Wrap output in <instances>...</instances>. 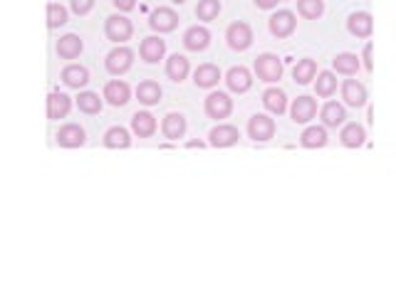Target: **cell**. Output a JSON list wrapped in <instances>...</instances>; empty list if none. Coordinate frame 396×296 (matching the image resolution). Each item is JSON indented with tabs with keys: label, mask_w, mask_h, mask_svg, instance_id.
I'll return each mask as SVG.
<instances>
[{
	"label": "cell",
	"mask_w": 396,
	"mask_h": 296,
	"mask_svg": "<svg viewBox=\"0 0 396 296\" xmlns=\"http://www.w3.org/2000/svg\"><path fill=\"white\" fill-rule=\"evenodd\" d=\"M253 72H255V77H258L260 82H265V84H275V82L283 79L285 65H283V60H280L278 55H273V52H263V55L255 57Z\"/></svg>",
	"instance_id": "1"
},
{
	"label": "cell",
	"mask_w": 396,
	"mask_h": 296,
	"mask_svg": "<svg viewBox=\"0 0 396 296\" xmlns=\"http://www.w3.org/2000/svg\"><path fill=\"white\" fill-rule=\"evenodd\" d=\"M104 35H107L109 42L114 45H124L127 40H132L134 35V25L124 13H114L104 20Z\"/></svg>",
	"instance_id": "2"
},
{
	"label": "cell",
	"mask_w": 396,
	"mask_h": 296,
	"mask_svg": "<svg viewBox=\"0 0 396 296\" xmlns=\"http://www.w3.org/2000/svg\"><path fill=\"white\" fill-rule=\"evenodd\" d=\"M132 65H134V50L132 47L117 45L107 57H104V70H107L112 77L127 75V72L132 70Z\"/></svg>",
	"instance_id": "3"
},
{
	"label": "cell",
	"mask_w": 396,
	"mask_h": 296,
	"mask_svg": "<svg viewBox=\"0 0 396 296\" xmlns=\"http://www.w3.org/2000/svg\"><path fill=\"white\" fill-rule=\"evenodd\" d=\"M204 111L209 119L214 121H223L233 114V99H230L225 91H211L204 101Z\"/></svg>",
	"instance_id": "4"
},
{
	"label": "cell",
	"mask_w": 396,
	"mask_h": 296,
	"mask_svg": "<svg viewBox=\"0 0 396 296\" xmlns=\"http://www.w3.org/2000/svg\"><path fill=\"white\" fill-rule=\"evenodd\" d=\"M295 27H297V15H295L292 11H287V8H283V11L273 13L268 20V30L273 37H278V40H285V37H290L295 32Z\"/></svg>",
	"instance_id": "5"
},
{
	"label": "cell",
	"mask_w": 396,
	"mask_h": 296,
	"mask_svg": "<svg viewBox=\"0 0 396 296\" xmlns=\"http://www.w3.org/2000/svg\"><path fill=\"white\" fill-rule=\"evenodd\" d=\"M225 42H228L230 50L245 52L250 45H253V27H250L248 22H243V20L230 22L228 30H225Z\"/></svg>",
	"instance_id": "6"
},
{
	"label": "cell",
	"mask_w": 396,
	"mask_h": 296,
	"mask_svg": "<svg viewBox=\"0 0 396 296\" xmlns=\"http://www.w3.org/2000/svg\"><path fill=\"white\" fill-rule=\"evenodd\" d=\"M248 139H253L255 143L275 139V121L268 114H253L248 119Z\"/></svg>",
	"instance_id": "7"
},
{
	"label": "cell",
	"mask_w": 396,
	"mask_h": 296,
	"mask_svg": "<svg viewBox=\"0 0 396 296\" xmlns=\"http://www.w3.org/2000/svg\"><path fill=\"white\" fill-rule=\"evenodd\" d=\"M149 27L159 35H166V32H173L178 27V13L173 8H156L149 15Z\"/></svg>",
	"instance_id": "8"
},
{
	"label": "cell",
	"mask_w": 396,
	"mask_h": 296,
	"mask_svg": "<svg viewBox=\"0 0 396 296\" xmlns=\"http://www.w3.org/2000/svg\"><path fill=\"white\" fill-rule=\"evenodd\" d=\"M55 141L60 148H82L87 143V131L80 124H65L57 129Z\"/></svg>",
	"instance_id": "9"
},
{
	"label": "cell",
	"mask_w": 396,
	"mask_h": 296,
	"mask_svg": "<svg viewBox=\"0 0 396 296\" xmlns=\"http://www.w3.org/2000/svg\"><path fill=\"white\" fill-rule=\"evenodd\" d=\"M102 99L107 101L109 106H127L132 101V86L124 79H112L104 84Z\"/></svg>",
	"instance_id": "10"
},
{
	"label": "cell",
	"mask_w": 396,
	"mask_h": 296,
	"mask_svg": "<svg viewBox=\"0 0 396 296\" xmlns=\"http://www.w3.org/2000/svg\"><path fill=\"white\" fill-rule=\"evenodd\" d=\"M340 91H342V99H345L347 106H354V109H359V106L366 104V99H369V94H366V86L361 84L359 79H345L340 84Z\"/></svg>",
	"instance_id": "11"
},
{
	"label": "cell",
	"mask_w": 396,
	"mask_h": 296,
	"mask_svg": "<svg viewBox=\"0 0 396 296\" xmlns=\"http://www.w3.org/2000/svg\"><path fill=\"white\" fill-rule=\"evenodd\" d=\"M240 141V131L235 129L233 124H218L211 129L209 134V143L214 146V148H230V146H235Z\"/></svg>",
	"instance_id": "12"
},
{
	"label": "cell",
	"mask_w": 396,
	"mask_h": 296,
	"mask_svg": "<svg viewBox=\"0 0 396 296\" xmlns=\"http://www.w3.org/2000/svg\"><path fill=\"white\" fill-rule=\"evenodd\" d=\"M211 45V30L206 25H191L183 32V47L188 52H204Z\"/></svg>",
	"instance_id": "13"
},
{
	"label": "cell",
	"mask_w": 396,
	"mask_h": 296,
	"mask_svg": "<svg viewBox=\"0 0 396 296\" xmlns=\"http://www.w3.org/2000/svg\"><path fill=\"white\" fill-rule=\"evenodd\" d=\"M290 116L295 124H310L317 116V101L312 96H297L290 106Z\"/></svg>",
	"instance_id": "14"
},
{
	"label": "cell",
	"mask_w": 396,
	"mask_h": 296,
	"mask_svg": "<svg viewBox=\"0 0 396 296\" xmlns=\"http://www.w3.org/2000/svg\"><path fill=\"white\" fill-rule=\"evenodd\" d=\"M163 55H166V42L156 35L144 37L142 45H139V57H142L147 65H156V62H161Z\"/></svg>",
	"instance_id": "15"
},
{
	"label": "cell",
	"mask_w": 396,
	"mask_h": 296,
	"mask_svg": "<svg viewBox=\"0 0 396 296\" xmlns=\"http://www.w3.org/2000/svg\"><path fill=\"white\" fill-rule=\"evenodd\" d=\"M225 84H228V89L233 91V94H245V91L253 86V75H250L248 67H230L228 72H225Z\"/></svg>",
	"instance_id": "16"
},
{
	"label": "cell",
	"mask_w": 396,
	"mask_h": 296,
	"mask_svg": "<svg viewBox=\"0 0 396 296\" xmlns=\"http://www.w3.org/2000/svg\"><path fill=\"white\" fill-rule=\"evenodd\" d=\"M347 30H349V35L359 37V40H366V37H371V32H374V20H371L369 13L357 11L347 18Z\"/></svg>",
	"instance_id": "17"
},
{
	"label": "cell",
	"mask_w": 396,
	"mask_h": 296,
	"mask_svg": "<svg viewBox=\"0 0 396 296\" xmlns=\"http://www.w3.org/2000/svg\"><path fill=\"white\" fill-rule=\"evenodd\" d=\"M320 119H322V126H327V129L345 126V121H347L345 104H340V101H325V104L320 106Z\"/></svg>",
	"instance_id": "18"
},
{
	"label": "cell",
	"mask_w": 396,
	"mask_h": 296,
	"mask_svg": "<svg viewBox=\"0 0 396 296\" xmlns=\"http://www.w3.org/2000/svg\"><path fill=\"white\" fill-rule=\"evenodd\" d=\"M72 111V99L65 94V91H52L50 96H47V119L50 121H60L65 119L67 114Z\"/></svg>",
	"instance_id": "19"
},
{
	"label": "cell",
	"mask_w": 396,
	"mask_h": 296,
	"mask_svg": "<svg viewBox=\"0 0 396 296\" xmlns=\"http://www.w3.org/2000/svg\"><path fill=\"white\" fill-rule=\"evenodd\" d=\"M82 50H85V42L80 40V35H72V32L70 35H62L55 45V52L60 60H77L82 55Z\"/></svg>",
	"instance_id": "20"
},
{
	"label": "cell",
	"mask_w": 396,
	"mask_h": 296,
	"mask_svg": "<svg viewBox=\"0 0 396 296\" xmlns=\"http://www.w3.org/2000/svg\"><path fill=\"white\" fill-rule=\"evenodd\" d=\"M163 72H166V77L171 82H176V84H181V82L188 79V75H191V65H188V60L183 55H171L166 60V67H163Z\"/></svg>",
	"instance_id": "21"
},
{
	"label": "cell",
	"mask_w": 396,
	"mask_h": 296,
	"mask_svg": "<svg viewBox=\"0 0 396 296\" xmlns=\"http://www.w3.org/2000/svg\"><path fill=\"white\" fill-rule=\"evenodd\" d=\"M161 134H163V139H171V141L183 139V136H186V116L176 114V111L166 114L161 121Z\"/></svg>",
	"instance_id": "22"
},
{
	"label": "cell",
	"mask_w": 396,
	"mask_h": 296,
	"mask_svg": "<svg viewBox=\"0 0 396 296\" xmlns=\"http://www.w3.org/2000/svg\"><path fill=\"white\" fill-rule=\"evenodd\" d=\"M218 82H221V70L216 65H211V62L196 67V72H193V84L198 89H214Z\"/></svg>",
	"instance_id": "23"
},
{
	"label": "cell",
	"mask_w": 396,
	"mask_h": 296,
	"mask_svg": "<svg viewBox=\"0 0 396 296\" xmlns=\"http://www.w3.org/2000/svg\"><path fill=\"white\" fill-rule=\"evenodd\" d=\"M60 79L65 86H70V89H82V86H87V82H89V70L82 65H67L65 70L60 72Z\"/></svg>",
	"instance_id": "24"
},
{
	"label": "cell",
	"mask_w": 396,
	"mask_h": 296,
	"mask_svg": "<svg viewBox=\"0 0 396 296\" xmlns=\"http://www.w3.org/2000/svg\"><path fill=\"white\" fill-rule=\"evenodd\" d=\"M263 106L275 116H283L287 111V94L278 86H270V89L263 91Z\"/></svg>",
	"instance_id": "25"
},
{
	"label": "cell",
	"mask_w": 396,
	"mask_h": 296,
	"mask_svg": "<svg viewBox=\"0 0 396 296\" xmlns=\"http://www.w3.org/2000/svg\"><path fill=\"white\" fill-rule=\"evenodd\" d=\"M332 70L337 75H345V77H354L357 72L361 70V62L354 52H340V55L332 60Z\"/></svg>",
	"instance_id": "26"
},
{
	"label": "cell",
	"mask_w": 396,
	"mask_h": 296,
	"mask_svg": "<svg viewBox=\"0 0 396 296\" xmlns=\"http://www.w3.org/2000/svg\"><path fill=\"white\" fill-rule=\"evenodd\" d=\"M132 131L139 139H151L156 134V119H154L149 111H137L132 116Z\"/></svg>",
	"instance_id": "27"
},
{
	"label": "cell",
	"mask_w": 396,
	"mask_h": 296,
	"mask_svg": "<svg viewBox=\"0 0 396 296\" xmlns=\"http://www.w3.org/2000/svg\"><path fill=\"white\" fill-rule=\"evenodd\" d=\"M340 141L347 148H359L366 143V129L361 124H345L340 131Z\"/></svg>",
	"instance_id": "28"
},
{
	"label": "cell",
	"mask_w": 396,
	"mask_h": 296,
	"mask_svg": "<svg viewBox=\"0 0 396 296\" xmlns=\"http://www.w3.org/2000/svg\"><path fill=\"white\" fill-rule=\"evenodd\" d=\"M102 143H104V148H129L132 146V134H129L124 126H112V129H107L104 131V136H102Z\"/></svg>",
	"instance_id": "29"
},
{
	"label": "cell",
	"mask_w": 396,
	"mask_h": 296,
	"mask_svg": "<svg viewBox=\"0 0 396 296\" xmlns=\"http://www.w3.org/2000/svg\"><path fill=\"white\" fill-rule=\"evenodd\" d=\"M161 94H163V89L159 86V82H154V79L139 82V86H137V99H139V104H144V106L159 104V101H161Z\"/></svg>",
	"instance_id": "30"
},
{
	"label": "cell",
	"mask_w": 396,
	"mask_h": 296,
	"mask_svg": "<svg viewBox=\"0 0 396 296\" xmlns=\"http://www.w3.org/2000/svg\"><path fill=\"white\" fill-rule=\"evenodd\" d=\"M327 141V126H307L300 136L302 148H325Z\"/></svg>",
	"instance_id": "31"
},
{
	"label": "cell",
	"mask_w": 396,
	"mask_h": 296,
	"mask_svg": "<svg viewBox=\"0 0 396 296\" xmlns=\"http://www.w3.org/2000/svg\"><path fill=\"white\" fill-rule=\"evenodd\" d=\"M317 62L310 60V57H305V60H297V65L292 67V79L297 82V84H310V82L317 79Z\"/></svg>",
	"instance_id": "32"
},
{
	"label": "cell",
	"mask_w": 396,
	"mask_h": 296,
	"mask_svg": "<svg viewBox=\"0 0 396 296\" xmlns=\"http://www.w3.org/2000/svg\"><path fill=\"white\" fill-rule=\"evenodd\" d=\"M337 86H340V82H337L335 72H320L315 79V94L320 99H330L337 94Z\"/></svg>",
	"instance_id": "33"
},
{
	"label": "cell",
	"mask_w": 396,
	"mask_h": 296,
	"mask_svg": "<svg viewBox=\"0 0 396 296\" xmlns=\"http://www.w3.org/2000/svg\"><path fill=\"white\" fill-rule=\"evenodd\" d=\"M104 106V101L99 99V94L97 91H80V96H77V109L82 111V114L87 116H94L99 114Z\"/></svg>",
	"instance_id": "34"
},
{
	"label": "cell",
	"mask_w": 396,
	"mask_h": 296,
	"mask_svg": "<svg viewBox=\"0 0 396 296\" xmlns=\"http://www.w3.org/2000/svg\"><path fill=\"white\" fill-rule=\"evenodd\" d=\"M297 15L302 20H320L325 15V0H297Z\"/></svg>",
	"instance_id": "35"
},
{
	"label": "cell",
	"mask_w": 396,
	"mask_h": 296,
	"mask_svg": "<svg viewBox=\"0 0 396 296\" xmlns=\"http://www.w3.org/2000/svg\"><path fill=\"white\" fill-rule=\"evenodd\" d=\"M221 0H198L196 6V18L201 22H214L221 15Z\"/></svg>",
	"instance_id": "36"
},
{
	"label": "cell",
	"mask_w": 396,
	"mask_h": 296,
	"mask_svg": "<svg viewBox=\"0 0 396 296\" xmlns=\"http://www.w3.org/2000/svg\"><path fill=\"white\" fill-rule=\"evenodd\" d=\"M67 20H70V11H67L65 6H60V3H50V6H47V27H50V30L62 27Z\"/></svg>",
	"instance_id": "37"
},
{
	"label": "cell",
	"mask_w": 396,
	"mask_h": 296,
	"mask_svg": "<svg viewBox=\"0 0 396 296\" xmlns=\"http://www.w3.org/2000/svg\"><path fill=\"white\" fill-rule=\"evenodd\" d=\"M97 0H70V11L75 13V15H87V13L94 8Z\"/></svg>",
	"instance_id": "38"
},
{
	"label": "cell",
	"mask_w": 396,
	"mask_h": 296,
	"mask_svg": "<svg viewBox=\"0 0 396 296\" xmlns=\"http://www.w3.org/2000/svg\"><path fill=\"white\" fill-rule=\"evenodd\" d=\"M371 55H374V45H371V42H366L364 45V52H361V67H364L366 72H371L374 70V60H371Z\"/></svg>",
	"instance_id": "39"
},
{
	"label": "cell",
	"mask_w": 396,
	"mask_h": 296,
	"mask_svg": "<svg viewBox=\"0 0 396 296\" xmlns=\"http://www.w3.org/2000/svg\"><path fill=\"white\" fill-rule=\"evenodd\" d=\"M112 6L117 8L119 13H129L137 8V0H112Z\"/></svg>",
	"instance_id": "40"
},
{
	"label": "cell",
	"mask_w": 396,
	"mask_h": 296,
	"mask_svg": "<svg viewBox=\"0 0 396 296\" xmlns=\"http://www.w3.org/2000/svg\"><path fill=\"white\" fill-rule=\"evenodd\" d=\"M253 3L260 8V11H273V8L278 6L280 0H253Z\"/></svg>",
	"instance_id": "41"
},
{
	"label": "cell",
	"mask_w": 396,
	"mask_h": 296,
	"mask_svg": "<svg viewBox=\"0 0 396 296\" xmlns=\"http://www.w3.org/2000/svg\"><path fill=\"white\" fill-rule=\"evenodd\" d=\"M186 148H206V143L204 141H188Z\"/></svg>",
	"instance_id": "42"
},
{
	"label": "cell",
	"mask_w": 396,
	"mask_h": 296,
	"mask_svg": "<svg viewBox=\"0 0 396 296\" xmlns=\"http://www.w3.org/2000/svg\"><path fill=\"white\" fill-rule=\"evenodd\" d=\"M173 6H183V3H186V0H171Z\"/></svg>",
	"instance_id": "43"
},
{
	"label": "cell",
	"mask_w": 396,
	"mask_h": 296,
	"mask_svg": "<svg viewBox=\"0 0 396 296\" xmlns=\"http://www.w3.org/2000/svg\"><path fill=\"white\" fill-rule=\"evenodd\" d=\"M280 3H283V0H280Z\"/></svg>",
	"instance_id": "44"
}]
</instances>
